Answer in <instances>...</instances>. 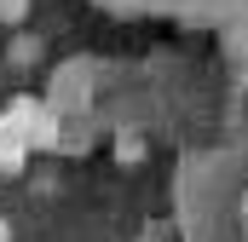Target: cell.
Instances as JSON below:
<instances>
[{"label": "cell", "mask_w": 248, "mask_h": 242, "mask_svg": "<svg viewBox=\"0 0 248 242\" xmlns=\"http://www.w3.org/2000/svg\"><path fill=\"white\" fill-rule=\"evenodd\" d=\"M41 110H46V104H41L35 92H17V98H6V104H0V127L23 138V133H29V127L41 121Z\"/></svg>", "instance_id": "1"}, {"label": "cell", "mask_w": 248, "mask_h": 242, "mask_svg": "<svg viewBox=\"0 0 248 242\" xmlns=\"http://www.w3.org/2000/svg\"><path fill=\"white\" fill-rule=\"evenodd\" d=\"M23 162H29V144H23L17 133H6V127H0V173H6V179H17V173H23Z\"/></svg>", "instance_id": "2"}, {"label": "cell", "mask_w": 248, "mask_h": 242, "mask_svg": "<svg viewBox=\"0 0 248 242\" xmlns=\"http://www.w3.org/2000/svg\"><path fill=\"white\" fill-rule=\"evenodd\" d=\"M58 138H63V133H58V116H52V110H41V121L23 133V144H29V150H52Z\"/></svg>", "instance_id": "3"}, {"label": "cell", "mask_w": 248, "mask_h": 242, "mask_svg": "<svg viewBox=\"0 0 248 242\" xmlns=\"http://www.w3.org/2000/svg\"><path fill=\"white\" fill-rule=\"evenodd\" d=\"M29 17V0H0V23H23Z\"/></svg>", "instance_id": "4"}, {"label": "cell", "mask_w": 248, "mask_h": 242, "mask_svg": "<svg viewBox=\"0 0 248 242\" xmlns=\"http://www.w3.org/2000/svg\"><path fill=\"white\" fill-rule=\"evenodd\" d=\"M139 156H144V138H133V133H127V138H122V162H139Z\"/></svg>", "instance_id": "5"}, {"label": "cell", "mask_w": 248, "mask_h": 242, "mask_svg": "<svg viewBox=\"0 0 248 242\" xmlns=\"http://www.w3.org/2000/svg\"><path fill=\"white\" fill-rule=\"evenodd\" d=\"M0 242H12V225H6V213H0Z\"/></svg>", "instance_id": "6"}]
</instances>
